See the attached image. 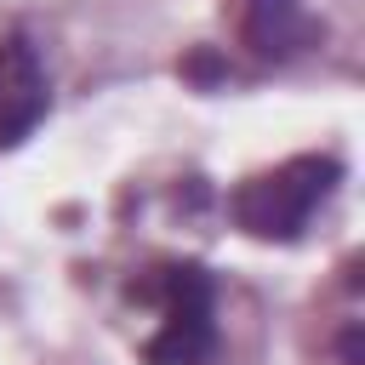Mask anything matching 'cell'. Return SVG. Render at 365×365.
I'll return each mask as SVG.
<instances>
[{
  "mask_svg": "<svg viewBox=\"0 0 365 365\" xmlns=\"http://www.w3.org/2000/svg\"><path fill=\"white\" fill-rule=\"evenodd\" d=\"M336 177H342V165L331 154H297V160L240 182L228 194V217L251 240H297L314 222V211L325 205V194L336 188Z\"/></svg>",
  "mask_w": 365,
  "mask_h": 365,
  "instance_id": "2",
  "label": "cell"
},
{
  "mask_svg": "<svg viewBox=\"0 0 365 365\" xmlns=\"http://www.w3.org/2000/svg\"><path fill=\"white\" fill-rule=\"evenodd\" d=\"M46 114V68L29 40L0 46V148L23 143Z\"/></svg>",
  "mask_w": 365,
  "mask_h": 365,
  "instance_id": "3",
  "label": "cell"
},
{
  "mask_svg": "<svg viewBox=\"0 0 365 365\" xmlns=\"http://www.w3.org/2000/svg\"><path fill=\"white\" fill-rule=\"evenodd\" d=\"M131 297L160 308V331L143 342L148 365H217V279L200 262H160L131 285Z\"/></svg>",
  "mask_w": 365,
  "mask_h": 365,
  "instance_id": "1",
  "label": "cell"
},
{
  "mask_svg": "<svg viewBox=\"0 0 365 365\" xmlns=\"http://www.w3.org/2000/svg\"><path fill=\"white\" fill-rule=\"evenodd\" d=\"M240 34L257 57H297L314 40V17L302 11V0H240Z\"/></svg>",
  "mask_w": 365,
  "mask_h": 365,
  "instance_id": "4",
  "label": "cell"
}]
</instances>
